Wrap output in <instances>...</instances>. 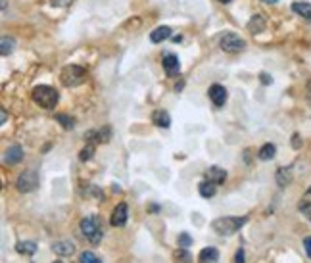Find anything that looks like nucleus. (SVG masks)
<instances>
[{
  "mask_svg": "<svg viewBox=\"0 0 311 263\" xmlns=\"http://www.w3.org/2000/svg\"><path fill=\"white\" fill-rule=\"evenodd\" d=\"M292 146H294L296 150H298V148L302 146V140H300V134H294V136H292Z\"/></svg>",
  "mask_w": 311,
  "mask_h": 263,
  "instance_id": "nucleus-33",
  "label": "nucleus"
},
{
  "mask_svg": "<svg viewBox=\"0 0 311 263\" xmlns=\"http://www.w3.org/2000/svg\"><path fill=\"white\" fill-rule=\"evenodd\" d=\"M152 123L156 127H161V129H169L171 125V115L165 112V110H156L152 113Z\"/></svg>",
  "mask_w": 311,
  "mask_h": 263,
  "instance_id": "nucleus-13",
  "label": "nucleus"
},
{
  "mask_svg": "<svg viewBox=\"0 0 311 263\" xmlns=\"http://www.w3.org/2000/svg\"><path fill=\"white\" fill-rule=\"evenodd\" d=\"M173 260H175V263H192V256L188 254L187 248H179L173 254Z\"/></svg>",
  "mask_w": 311,
  "mask_h": 263,
  "instance_id": "nucleus-22",
  "label": "nucleus"
},
{
  "mask_svg": "<svg viewBox=\"0 0 311 263\" xmlns=\"http://www.w3.org/2000/svg\"><path fill=\"white\" fill-rule=\"evenodd\" d=\"M81 232L87 236V240L91 244H100L102 236H104V227H102V219L98 215H89L85 219H81Z\"/></svg>",
  "mask_w": 311,
  "mask_h": 263,
  "instance_id": "nucleus-2",
  "label": "nucleus"
},
{
  "mask_svg": "<svg viewBox=\"0 0 311 263\" xmlns=\"http://www.w3.org/2000/svg\"><path fill=\"white\" fill-rule=\"evenodd\" d=\"M93 156H94V146L89 144V146H85V148L81 150L79 160H81V162H89V160H93Z\"/></svg>",
  "mask_w": 311,
  "mask_h": 263,
  "instance_id": "nucleus-28",
  "label": "nucleus"
},
{
  "mask_svg": "<svg viewBox=\"0 0 311 263\" xmlns=\"http://www.w3.org/2000/svg\"><path fill=\"white\" fill-rule=\"evenodd\" d=\"M219 2H223V4H227V2H231V0H219Z\"/></svg>",
  "mask_w": 311,
  "mask_h": 263,
  "instance_id": "nucleus-38",
  "label": "nucleus"
},
{
  "mask_svg": "<svg viewBox=\"0 0 311 263\" xmlns=\"http://www.w3.org/2000/svg\"><path fill=\"white\" fill-rule=\"evenodd\" d=\"M14 46H16V42L12 40V38H2V48H0V52H2V56H8V54H12L14 52Z\"/></svg>",
  "mask_w": 311,
  "mask_h": 263,
  "instance_id": "nucleus-26",
  "label": "nucleus"
},
{
  "mask_svg": "<svg viewBox=\"0 0 311 263\" xmlns=\"http://www.w3.org/2000/svg\"><path fill=\"white\" fill-rule=\"evenodd\" d=\"M198 192H200L202 198H214L215 192H217V185H214V183H210V181H202V183L198 185Z\"/></svg>",
  "mask_w": 311,
  "mask_h": 263,
  "instance_id": "nucleus-18",
  "label": "nucleus"
},
{
  "mask_svg": "<svg viewBox=\"0 0 311 263\" xmlns=\"http://www.w3.org/2000/svg\"><path fill=\"white\" fill-rule=\"evenodd\" d=\"M219 262V250L210 246V248H204L198 256V263H217Z\"/></svg>",
  "mask_w": 311,
  "mask_h": 263,
  "instance_id": "nucleus-14",
  "label": "nucleus"
},
{
  "mask_svg": "<svg viewBox=\"0 0 311 263\" xmlns=\"http://www.w3.org/2000/svg\"><path fill=\"white\" fill-rule=\"evenodd\" d=\"M6 119H8V113H6V110L2 108V112H0V123L4 125V123H6Z\"/></svg>",
  "mask_w": 311,
  "mask_h": 263,
  "instance_id": "nucleus-35",
  "label": "nucleus"
},
{
  "mask_svg": "<svg viewBox=\"0 0 311 263\" xmlns=\"http://www.w3.org/2000/svg\"><path fill=\"white\" fill-rule=\"evenodd\" d=\"M263 2H267V4H277L279 0H263Z\"/></svg>",
  "mask_w": 311,
  "mask_h": 263,
  "instance_id": "nucleus-36",
  "label": "nucleus"
},
{
  "mask_svg": "<svg viewBox=\"0 0 311 263\" xmlns=\"http://www.w3.org/2000/svg\"><path fill=\"white\" fill-rule=\"evenodd\" d=\"M246 221V217H219L212 221V230H215L219 236H233L244 227Z\"/></svg>",
  "mask_w": 311,
  "mask_h": 263,
  "instance_id": "nucleus-1",
  "label": "nucleus"
},
{
  "mask_svg": "<svg viewBox=\"0 0 311 263\" xmlns=\"http://www.w3.org/2000/svg\"><path fill=\"white\" fill-rule=\"evenodd\" d=\"M292 10H294L298 16H302V18H306V19H310L311 21V4L310 2L298 0V2H294V4H292Z\"/></svg>",
  "mask_w": 311,
  "mask_h": 263,
  "instance_id": "nucleus-17",
  "label": "nucleus"
},
{
  "mask_svg": "<svg viewBox=\"0 0 311 263\" xmlns=\"http://www.w3.org/2000/svg\"><path fill=\"white\" fill-rule=\"evenodd\" d=\"M234 263H244V250L238 248L236 250V256H234Z\"/></svg>",
  "mask_w": 311,
  "mask_h": 263,
  "instance_id": "nucleus-30",
  "label": "nucleus"
},
{
  "mask_svg": "<svg viewBox=\"0 0 311 263\" xmlns=\"http://www.w3.org/2000/svg\"><path fill=\"white\" fill-rule=\"evenodd\" d=\"M18 190L19 192H23V194H29L33 190H37V187H39V175H37V171H23L19 177H18Z\"/></svg>",
  "mask_w": 311,
  "mask_h": 263,
  "instance_id": "nucleus-6",
  "label": "nucleus"
},
{
  "mask_svg": "<svg viewBox=\"0 0 311 263\" xmlns=\"http://www.w3.org/2000/svg\"><path fill=\"white\" fill-rule=\"evenodd\" d=\"M275 154H277V146H275V144H271V142H267V144H263V146L259 148L257 158H259L261 162H269V160H273V158H275Z\"/></svg>",
  "mask_w": 311,
  "mask_h": 263,
  "instance_id": "nucleus-15",
  "label": "nucleus"
},
{
  "mask_svg": "<svg viewBox=\"0 0 311 263\" xmlns=\"http://www.w3.org/2000/svg\"><path fill=\"white\" fill-rule=\"evenodd\" d=\"M54 263H62V262H54Z\"/></svg>",
  "mask_w": 311,
  "mask_h": 263,
  "instance_id": "nucleus-40",
  "label": "nucleus"
},
{
  "mask_svg": "<svg viewBox=\"0 0 311 263\" xmlns=\"http://www.w3.org/2000/svg\"><path fill=\"white\" fill-rule=\"evenodd\" d=\"M163 69H165V73L169 75V77H177L179 75V71H181V62H179V58L175 56V54H165L163 56Z\"/></svg>",
  "mask_w": 311,
  "mask_h": 263,
  "instance_id": "nucleus-9",
  "label": "nucleus"
},
{
  "mask_svg": "<svg viewBox=\"0 0 311 263\" xmlns=\"http://www.w3.org/2000/svg\"><path fill=\"white\" fill-rule=\"evenodd\" d=\"M248 29L252 31V33H261V31L265 29V19H263L259 14H255V16L250 19Z\"/></svg>",
  "mask_w": 311,
  "mask_h": 263,
  "instance_id": "nucleus-20",
  "label": "nucleus"
},
{
  "mask_svg": "<svg viewBox=\"0 0 311 263\" xmlns=\"http://www.w3.org/2000/svg\"><path fill=\"white\" fill-rule=\"evenodd\" d=\"M308 217H310V221H311V213H308Z\"/></svg>",
  "mask_w": 311,
  "mask_h": 263,
  "instance_id": "nucleus-39",
  "label": "nucleus"
},
{
  "mask_svg": "<svg viewBox=\"0 0 311 263\" xmlns=\"http://www.w3.org/2000/svg\"><path fill=\"white\" fill-rule=\"evenodd\" d=\"M171 37V27H167V25H161V27H157L154 29L152 33H150V40L152 42H163V40H167Z\"/></svg>",
  "mask_w": 311,
  "mask_h": 263,
  "instance_id": "nucleus-16",
  "label": "nucleus"
},
{
  "mask_svg": "<svg viewBox=\"0 0 311 263\" xmlns=\"http://www.w3.org/2000/svg\"><path fill=\"white\" fill-rule=\"evenodd\" d=\"M16 250L23 256H33V254H37V244L31 240H21V242L16 244Z\"/></svg>",
  "mask_w": 311,
  "mask_h": 263,
  "instance_id": "nucleus-19",
  "label": "nucleus"
},
{
  "mask_svg": "<svg viewBox=\"0 0 311 263\" xmlns=\"http://www.w3.org/2000/svg\"><path fill=\"white\" fill-rule=\"evenodd\" d=\"M177 246H179V248H187L188 250V246H192V236H190L188 232H181L179 238H177Z\"/></svg>",
  "mask_w": 311,
  "mask_h": 263,
  "instance_id": "nucleus-27",
  "label": "nucleus"
},
{
  "mask_svg": "<svg viewBox=\"0 0 311 263\" xmlns=\"http://www.w3.org/2000/svg\"><path fill=\"white\" fill-rule=\"evenodd\" d=\"M52 252L56 256H62V258H67V256H73L75 252V244L71 240H56L52 244Z\"/></svg>",
  "mask_w": 311,
  "mask_h": 263,
  "instance_id": "nucleus-12",
  "label": "nucleus"
},
{
  "mask_svg": "<svg viewBox=\"0 0 311 263\" xmlns=\"http://www.w3.org/2000/svg\"><path fill=\"white\" fill-rule=\"evenodd\" d=\"M204 175H206V181H210V183H214V185H223L225 179H227V171L221 169V167H217V165L208 167Z\"/></svg>",
  "mask_w": 311,
  "mask_h": 263,
  "instance_id": "nucleus-11",
  "label": "nucleus"
},
{
  "mask_svg": "<svg viewBox=\"0 0 311 263\" xmlns=\"http://www.w3.org/2000/svg\"><path fill=\"white\" fill-rule=\"evenodd\" d=\"M259 77H261V83H263V85H269V83H273V79H271L267 73H261Z\"/></svg>",
  "mask_w": 311,
  "mask_h": 263,
  "instance_id": "nucleus-34",
  "label": "nucleus"
},
{
  "mask_svg": "<svg viewBox=\"0 0 311 263\" xmlns=\"http://www.w3.org/2000/svg\"><path fill=\"white\" fill-rule=\"evenodd\" d=\"M127 219H129V209H127V204L121 202V204H117L116 209L112 211L110 223H112V227H125Z\"/></svg>",
  "mask_w": 311,
  "mask_h": 263,
  "instance_id": "nucleus-7",
  "label": "nucleus"
},
{
  "mask_svg": "<svg viewBox=\"0 0 311 263\" xmlns=\"http://www.w3.org/2000/svg\"><path fill=\"white\" fill-rule=\"evenodd\" d=\"M311 207V187L306 190V194L302 196V202H300V209H310Z\"/></svg>",
  "mask_w": 311,
  "mask_h": 263,
  "instance_id": "nucleus-29",
  "label": "nucleus"
},
{
  "mask_svg": "<svg viewBox=\"0 0 311 263\" xmlns=\"http://www.w3.org/2000/svg\"><path fill=\"white\" fill-rule=\"evenodd\" d=\"M58 100H60V94L48 85H39L33 89V102L44 110H54Z\"/></svg>",
  "mask_w": 311,
  "mask_h": 263,
  "instance_id": "nucleus-3",
  "label": "nucleus"
},
{
  "mask_svg": "<svg viewBox=\"0 0 311 263\" xmlns=\"http://www.w3.org/2000/svg\"><path fill=\"white\" fill-rule=\"evenodd\" d=\"M2 8H6V0H2Z\"/></svg>",
  "mask_w": 311,
  "mask_h": 263,
  "instance_id": "nucleus-37",
  "label": "nucleus"
},
{
  "mask_svg": "<svg viewBox=\"0 0 311 263\" xmlns=\"http://www.w3.org/2000/svg\"><path fill=\"white\" fill-rule=\"evenodd\" d=\"M79 263H102V260H100L94 252L85 250V252H81V256H79Z\"/></svg>",
  "mask_w": 311,
  "mask_h": 263,
  "instance_id": "nucleus-23",
  "label": "nucleus"
},
{
  "mask_svg": "<svg viewBox=\"0 0 311 263\" xmlns=\"http://www.w3.org/2000/svg\"><path fill=\"white\" fill-rule=\"evenodd\" d=\"M304 248H306V254L311 258V236H308V238L304 240Z\"/></svg>",
  "mask_w": 311,
  "mask_h": 263,
  "instance_id": "nucleus-32",
  "label": "nucleus"
},
{
  "mask_svg": "<svg viewBox=\"0 0 311 263\" xmlns=\"http://www.w3.org/2000/svg\"><path fill=\"white\" fill-rule=\"evenodd\" d=\"M208 96H210V100H212L217 108L225 106V102H227V98H229L227 89H225L223 85H212V87H210V91H208Z\"/></svg>",
  "mask_w": 311,
  "mask_h": 263,
  "instance_id": "nucleus-8",
  "label": "nucleus"
},
{
  "mask_svg": "<svg viewBox=\"0 0 311 263\" xmlns=\"http://www.w3.org/2000/svg\"><path fill=\"white\" fill-rule=\"evenodd\" d=\"M91 134L96 136L98 142H108L110 136H112V131H110V127H104V129H100V131H91Z\"/></svg>",
  "mask_w": 311,
  "mask_h": 263,
  "instance_id": "nucleus-25",
  "label": "nucleus"
},
{
  "mask_svg": "<svg viewBox=\"0 0 311 263\" xmlns=\"http://www.w3.org/2000/svg\"><path fill=\"white\" fill-rule=\"evenodd\" d=\"M219 46H221V50L234 54V52H242V50H244L246 40L236 33H225L219 38Z\"/></svg>",
  "mask_w": 311,
  "mask_h": 263,
  "instance_id": "nucleus-5",
  "label": "nucleus"
},
{
  "mask_svg": "<svg viewBox=\"0 0 311 263\" xmlns=\"http://www.w3.org/2000/svg\"><path fill=\"white\" fill-rule=\"evenodd\" d=\"M85 79H87V69L81 66H75V64L65 66L62 69V73H60V81H62L63 87H67V89L79 87L81 83H85Z\"/></svg>",
  "mask_w": 311,
  "mask_h": 263,
  "instance_id": "nucleus-4",
  "label": "nucleus"
},
{
  "mask_svg": "<svg viewBox=\"0 0 311 263\" xmlns=\"http://www.w3.org/2000/svg\"><path fill=\"white\" fill-rule=\"evenodd\" d=\"M73 0H52V4L54 6H58V8H63V6H69Z\"/></svg>",
  "mask_w": 311,
  "mask_h": 263,
  "instance_id": "nucleus-31",
  "label": "nucleus"
},
{
  "mask_svg": "<svg viewBox=\"0 0 311 263\" xmlns=\"http://www.w3.org/2000/svg\"><path fill=\"white\" fill-rule=\"evenodd\" d=\"M290 181H292L290 169L288 167H279V171H277V183H279V187H288Z\"/></svg>",
  "mask_w": 311,
  "mask_h": 263,
  "instance_id": "nucleus-21",
  "label": "nucleus"
},
{
  "mask_svg": "<svg viewBox=\"0 0 311 263\" xmlns=\"http://www.w3.org/2000/svg\"><path fill=\"white\" fill-rule=\"evenodd\" d=\"M56 121L62 123L63 129H73V127H75V119L69 117V115H65V113H58V115H56Z\"/></svg>",
  "mask_w": 311,
  "mask_h": 263,
  "instance_id": "nucleus-24",
  "label": "nucleus"
},
{
  "mask_svg": "<svg viewBox=\"0 0 311 263\" xmlns=\"http://www.w3.org/2000/svg\"><path fill=\"white\" fill-rule=\"evenodd\" d=\"M21 160H23V148H21L19 144L10 146V148L6 150V154H4V164L6 165H16V164H19Z\"/></svg>",
  "mask_w": 311,
  "mask_h": 263,
  "instance_id": "nucleus-10",
  "label": "nucleus"
}]
</instances>
